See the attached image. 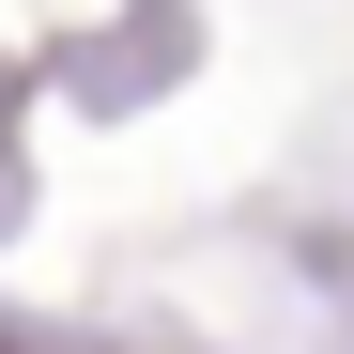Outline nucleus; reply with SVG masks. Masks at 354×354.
<instances>
[]
</instances>
